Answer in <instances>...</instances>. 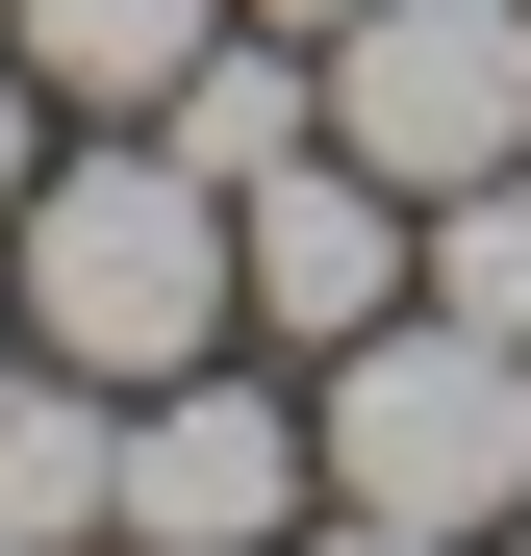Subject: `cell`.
Returning a JSON list of instances; mask_svg holds the SVG:
<instances>
[{
    "mask_svg": "<svg viewBox=\"0 0 531 556\" xmlns=\"http://www.w3.org/2000/svg\"><path fill=\"white\" fill-rule=\"evenodd\" d=\"M0 329L76 354V380H177V354H228V177L177 127H51L26 228H0Z\"/></svg>",
    "mask_w": 531,
    "mask_h": 556,
    "instance_id": "cell-1",
    "label": "cell"
},
{
    "mask_svg": "<svg viewBox=\"0 0 531 556\" xmlns=\"http://www.w3.org/2000/svg\"><path fill=\"white\" fill-rule=\"evenodd\" d=\"M304 430H329V506H405V531H531V329L456 304H380L354 354H304Z\"/></svg>",
    "mask_w": 531,
    "mask_h": 556,
    "instance_id": "cell-2",
    "label": "cell"
},
{
    "mask_svg": "<svg viewBox=\"0 0 531 556\" xmlns=\"http://www.w3.org/2000/svg\"><path fill=\"white\" fill-rule=\"evenodd\" d=\"M329 506V430H304V354H177L127 380V556H304Z\"/></svg>",
    "mask_w": 531,
    "mask_h": 556,
    "instance_id": "cell-3",
    "label": "cell"
},
{
    "mask_svg": "<svg viewBox=\"0 0 531 556\" xmlns=\"http://www.w3.org/2000/svg\"><path fill=\"white\" fill-rule=\"evenodd\" d=\"M329 152H380L405 203L531 152V0H354L329 26Z\"/></svg>",
    "mask_w": 531,
    "mask_h": 556,
    "instance_id": "cell-4",
    "label": "cell"
},
{
    "mask_svg": "<svg viewBox=\"0 0 531 556\" xmlns=\"http://www.w3.org/2000/svg\"><path fill=\"white\" fill-rule=\"evenodd\" d=\"M228 304H253V354H354L380 304H430V203L304 127L279 177H228Z\"/></svg>",
    "mask_w": 531,
    "mask_h": 556,
    "instance_id": "cell-5",
    "label": "cell"
},
{
    "mask_svg": "<svg viewBox=\"0 0 531 556\" xmlns=\"http://www.w3.org/2000/svg\"><path fill=\"white\" fill-rule=\"evenodd\" d=\"M0 531L26 556H127V380L0 354Z\"/></svg>",
    "mask_w": 531,
    "mask_h": 556,
    "instance_id": "cell-6",
    "label": "cell"
},
{
    "mask_svg": "<svg viewBox=\"0 0 531 556\" xmlns=\"http://www.w3.org/2000/svg\"><path fill=\"white\" fill-rule=\"evenodd\" d=\"M203 26H228V0H0V51H26V76H51L76 127H152Z\"/></svg>",
    "mask_w": 531,
    "mask_h": 556,
    "instance_id": "cell-7",
    "label": "cell"
},
{
    "mask_svg": "<svg viewBox=\"0 0 531 556\" xmlns=\"http://www.w3.org/2000/svg\"><path fill=\"white\" fill-rule=\"evenodd\" d=\"M430 304H456V329H531V152L430 203Z\"/></svg>",
    "mask_w": 531,
    "mask_h": 556,
    "instance_id": "cell-8",
    "label": "cell"
},
{
    "mask_svg": "<svg viewBox=\"0 0 531 556\" xmlns=\"http://www.w3.org/2000/svg\"><path fill=\"white\" fill-rule=\"evenodd\" d=\"M51 127H76V102H51L26 51H0V228H26V177H51Z\"/></svg>",
    "mask_w": 531,
    "mask_h": 556,
    "instance_id": "cell-9",
    "label": "cell"
},
{
    "mask_svg": "<svg viewBox=\"0 0 531 556\" xmlns=\"http://www.w3.org/2000/svg\"><path fill=\"white\" fill-rule=\"evenodd\" d=\"M304 556H456V531H405V506H304ZM506 556V531H481Z\"/></svg>",
    "mask_w": 531,
    "mask_h": 556,
    "instance_id": "cell-10",
    "label": "cell"
},
{
    "mask_svg": "<svg viewBox=\"0 0 531 556\" xmlns=\"http://www.w3.org/2000/svg\"><path fill=\"white\" fill-rule=\"evenodd\" d=\"M253 26H304V51H329V26H354V0H253Z\"/></svg>",
    "mask_w": 531,
    "mask_h": 556,
    "instance_id": "cell-11",
    "label": "cell"
},
{
    "mask_svg": "<svg viewBox=\"0 0 531 556\" xmlns=\"http://www.w3.org/2000/svg\"><path fill=\"white\" fill-rule=\"evenodd\" d=\"M0 354H26V329H0Z\"/></svg>",
    "mask_w": 531,
    "mask_h": 556,
    "instance_id": "cell-12",
    "label": "cell"
},
{
    "mask_svg": "<svg viewBox=\"0 0 531 556\" xmlns=\"http://www.w3.org/2000/svg\"><path fill=\"white\" fill-rule=\"evenodd\" d=\"M0 556H26V531H0Z\"/></svg>",
    "mask_w": 531,
    "mask_h": 556,
    "instance_id": "cell-13",
    "label": "cell"
},
{
    "mask_svg": "<svg viewBox=\"0 0 531 556\" xmlns=\"http://www.w3.org/2000/svg\"><path fill=\"white\" fill-rule=\"evenodd\" d=\"M506 556H531V531H506Z\"/></svg>",
    "mask_w": 531,
    "mask_h": 556,
    "instance_id": "cell-14",
    "label": "cell"
}]
</instances>
